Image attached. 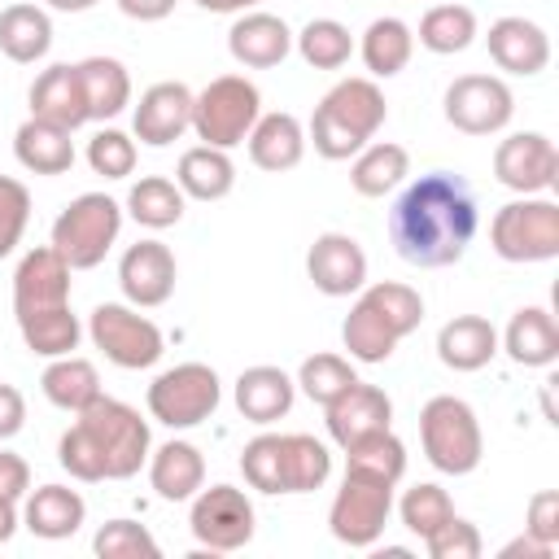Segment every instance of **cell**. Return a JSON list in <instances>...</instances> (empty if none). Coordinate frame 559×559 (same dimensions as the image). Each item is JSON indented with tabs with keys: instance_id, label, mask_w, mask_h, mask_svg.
<instances>
[{
	"instance_id": "d6a6232c",
	"label": "cell",
	"mask_w": 559,
	"mask_h": 559,
	"mask_svg": "<svg viewBox=\"0 0 559 559\" xmlns=\"http://www.w3.org/2000/svg\"><path fill=\"white\" fill-rule=\"evenodd\" d=\"M175 183L183 188V197L192 201H223L236 188V162L227 157V148L214 144H197L179 157L175 166Z\"/></svg>"
},
{
	"instance_id": "9a60e30c",
	"label": "cell",
	"mask_w": 559,
	"mask_h": 559,
	"mask_svg": "<svg viewBox=\"0 0 559 559\" xmlns=\"http://www.w3.org/2000/svg\"><path fill=\"white\" fill-rule=\"evenodd\" d=\"M175 280H179V266H175V253L162 245V240H135L127 245V253L118 258V284H122V297L140 310H153V306H166L170 293H175Z\"/></svg>"
},
{
	"instance_id": "603a6c76",
	"label": "cell",
	"mask_w": 559,
	"mask_h": 559,
	"mask_svg": "<svg viewBox=\"0 0 559 559\" xmlns=\"http://www.w3.org/2000/svg\"><path fill=\"white\" fill-rule=\"evenodd\" d=\"M87 520V502L79 489L70 485H39V489H26V511H22V524L44 537V542H61V537H74Z\"/></svg>"
},
{
	"instance_id": "ab89813d",
	"label": "cell",
	"mask_w": 559,
	"mask_h": 559,
	"mask_svg": "<svg viewBox=\"0 0 559 559\" xmlns=\"http://www.w3.org/2000/svg\"><path fill=\"white\" fill-rule=\"evenodd\" d=\"M293 48L301 52L306 66L314 70H341L349 57H354V35L345 22L336 17H310L297 35H293Z\"/></svg>"
},
{
	"instance_id": "836d02e7",
	"label": "cell",
	"mask_w": 559,
	"mask_h": 559,
	"mask_svg": "<svg viewBox=\"0 0 559 559\" xmlns=\"http://www.w3.org/2000/svg\"><path fill=\"white\" fill-rule=\"evenodd\" d=\"M39 389H44V397H48L57 411L79 415L83 406H92V402L100 397V371H96L87 358H79V354H61V358H52V362L44 367Z\"/></svg>"
},
{
	"instance_id": "c3c4849f",
	"label": "cell",
	"mask_w": 559,
	"mask_h": 559,
	"mask_svg": "<svg viewBox=\"0 0 559 559\" xmlns=\"http://www.w3.org/2000/svg\"><path fill=\"white\" fill-rule=\"evenodd\" d=\"M424 546H428L432 559H480V550H485L480 528L472 520H463V515L445 520L432 537H424Z\"/></svg>"
},
{
	"instance_id": "1f68e13d",
	"label": "cell",
	"mask_w": 559,
	"mask_h": 559,
	"mask_svg": "<svg viewBox=\"0 0 559 559\" xmlns=\"http://www.w3.org/2000/svg\"><path fill=\"white\" fill-rule=\"evenodd\" d=\"M79 83L87 100V122H109L131 105V74L118 57H83Z\"/></svg>"
},
{
	"instance_id": "f6af8a7d",
	"label": "cell",
	"mask_w": 559,
	"mask_h": 559,
	"mask_svg": "<svg viewBox=\"0 0 559 559\" xmlns=\"http://www.w3.org/2000/svg\"><path fill=\"white\" fill-rule=\"evenodd\" d=\"M135 157H140L135 140L127 131H118V127H105V131H96L87 140V166L96 175H105V179H127L135 170Z\"/></svg>"
},
{
	"instance_id": "8fae6325",
	"label": "cell",
	"mask_w": 559,
	"mask_h": 559,
	"mask_svg": "<svg viewBox=\"0 0 559 559\" xmlns=\"http://www.w3.org/2000/svg\"><path fill=\"white\" fill-rule=\"evenodd\" d=\"M188 502H192L188 528L210 555H231V550H245L253 542V502L245 498V489H236V485H210L205 489L201 485Z\"/></svg>"
},
{
	"instance_id": "7c38bea8",
	"label": "cell",
	"mask_w": 559,
	"mask_h": 559,
	"mask_svg": "<svg viewBox=\"0 0 559 559\" xmlns=\"http://www.w3.org/2000/svg\"><path fill=\"white\" fill-rule=\"evenodd\" d=\"M393 515V485H380V480H367V476H349L341 480L332 507H328V528L341 546H354V550H367L380 542L384 524Z\"/></svg>"
},
{
	"instance_id": "e0dca14e",
	"label": "cell",
	"mask_w": 559,
	"mask_h": 559,
	"mask_svg": "<svg viewBox=\"0 0 559 559\" xmlns=\"http://www.w3.org/2000/svg\"><path fill=\"white\" fill-rule=\"evenodd\" d=\"M57 306H70V262L52 245H39L22 253L13 271V319L35 310H57Z\"/></svg>"
},
{
	"instance_id": "7a4b0ae2",
	"label": "cell",
	"mask_w": 559,
	"mask_h": 559,
	"mask_svg": "<svg viewBox=\"0 0 559 559\" xmlns=\"http://www.w3.org/2000/svg\"><path fill=\"white\" fill-rule=\"evenodd\" d=\"M153 437H148V419H140L135 406L118 402V397H96L92 406L79 411L74 428L61 432L57 441V463L74 476V480H127L148 463Z\"/></svg>"
},
{
	"instance_id": "816d5d0a",
	"label": "cell",
	"mask_w": 559,
	"mask_h": 559,
	"mask_svg": "<svg viewBox=\"0 0 559 559\" xmlns=\"http://www.w3.org/2000/svg\"><path fill=\"white\" fill-rule=\"evenodd\" d=\"M26 428V397L13 384H0V441L17 437Z\"/></svg>"
},
{
	"instance_id": "5b68a950",
	"label": "cell",
	"mask_w": 559,
	"mask_h": 559,
	"mask_svg": "<svg viewBox=\"0 0 559 559\" xmlns=\"http://www.w3.org/2000/svg\"><path fill=\"white\" fill-rule=\"evenodd\" d=\"M419 441H424L428 463L437 472H445V476H467L485 459L480 419L454 393H437V397L424 402V411H419Z\"/></svg>"
},
{
	"instance_id": "681fc988",
	"label": "cell",
	"mask_w": 559,
	"mask_h": 559,
	"mask_svg": "<svg viewBox=\"0 0 559 559\" xmlns=\"http://www.w3.org/2000/svg\"><path fill=\"white\" fill-rule=\"evenodd\" d=\"M524 533L546 542V546H559V493L555 489H542L528 498V520H524Z\"/></svg>"
},
{
	"instance_id": "4316f807",
	"label": "cell",
	"mask_w": 559,
	"mask_h": 559,
	"mask_svg": "<svg viewBox=\"0 0 559 559\" xmlns=\"http://www.w3.org/2000/svg\"><path fill=\"white\" fill-rule=\"evenodd\" d=\"M148 485L166 502H188L205 485V454L192 441H166L148 450Z\"/></svg>"
},
{
	"instance_id": "5bb4252c",
	"label": "cell",
	"mask_w": 559,
	"mask_h": 559,
	"mask_svg": "<svg viewBox=\"0 0 559 559\" xmlns=\"http://www.w3.org/2000/svg\"><path fill=\"white\" fill-rule=\"evenodd\" d=\"M493 175L520 197H542L559 183V148L542 131H515L493 148Z\"/></svg>"
},
{
	"instance_id": "f35d334b",
	"label": "cell",
	"mask_w": 559,
	"mask_h": 559,
	"mask_svg": "<svg viewBox=\"0 0 559 559\" xmlns=\"http://www.w3.org/2000/svg\"><path fill=\"white\" fill-rule=\"evenodd\" d=\"M17 332L26 341L31 354L39 358H61V354H74L79 349V336H83V323L70 306H57V310H35V314H17Z\"/></svg>"
},
{
	"instance_id": "8d00e7d4",
	"label": "cell",
	"mask_w": 559,
	"mask_h": 559,
	"mask_svg": "<svg viewBox=\"0 0 559 559\" xmlns=\"http://www.w3.org/2000/svg\"><path fill=\"white\" fill-rule=\"evenodd\" d=\"M345 472L349 476L380 480V485H397L402 472H406V445L397 441L393 428L367 432V437H358V441L345 445Z\"/></svg>"
},
{
	"instance_id": "b9f144b4",
	"label": "cell",
	"mask_w": 559,
	"mask_h": 559,
	"mask_svg": "<svg viewBox=\"0 0 559 559\" xmlns=\"http://www.w3.org/2000/svg\"><path fill=\"white\" fill-rule=\"evenodd\" d=\"M354 380H358V371H354L349 358H341V354H310V358L297 367V389H301L314 406L336 402Z\"/></svg>"
},
{
	"instance_id": "52a82bcc",
	"label": "cell",
	"mask_w": 559,
	"mask_h": 559,
	"mask_svg": "<svg viewBox=\"0 0 559 559\" xmlns=\"http://www.w3.org/2000/svg\"><path fill=\"white\" fill-rule=\"evenodd\" d=\"M118 231H122V205L105 192H83L57 214L52 249L70 262V271H92L114 249Z\"/></svg>"
},
{
	"instance_id": "e575fe53",
	"label": "cell",
	"mask_w": 559,
	"mask_h": 559,
	"mask_svg": "<svg viewBox=\"0 0 559 559\" xmlns=\"http://www.w3.org/2000/svg\"><path fill=\"white\" fill-rule=\"evenodd\" d=\"M411 52H415V31H411L402 17H376V22L362 31V39H358V57H362V66L371 70V79H393V74H402L406 61H411Z\"/></svg>"
},
{
	"instance_id": "484cf974",
	"label": "cell",
	"mask_w": 559,
	"mask_h": 559,
	"mask_svg": "<svg viewBox=\"0 0 559 559\" xmlns=\"http://www.w3.org/2000/svg\"><path fill=\"white\" fill-rule=\"evenodd\" d=\"M498 354V328L485 314H454L437 332V358L450 371H480Z\"/></svg>"
},
{
	"instance_id": "db71d44e",
	"label": "cell",
	"mask_w": 559,
	"mask_h": 559,
	"mask_svg": "<svg viewBox=\"0 0 559 559\" xmlns=\"http://www.w3.org/2000/svg\"><path fill=\"white\" fill-rule=\"evenodd\" d=\"M515 555H524V559H550L555 555V546H546V542H537V537H515V542H507L502 546V559H515Z\"/></svg>"
},
{
	"instance_id": "6f0895ef",
	"label": "cell",
	"mask_w": 559,
	"mask_h": 559,
	"mask_svg": "<svg viewBox=\"0 0 559 559\" xmlns=\"http://www.w3.org/2000/svg\"><path fill=\"white\" fill-rule=\"evenodd\" d=\"M48 9H57V13H87L96 0H44Z\"/></svg>"
},
{
	"instance_id": "11a10c76",
	"label": "cell",
	"mask_w": 559,
	"mask_h": 559,
	"mask_svg": "<svg viewBox=\"0 0 559 559\" xmlns=\"http://www.w3.org/2000/svg\"><path fill=\"white\" fill-rule=\"evenodd\" d=\"M205 13H249V9H258L262 0H197Z\"/></svg>"
},
{
	"instance_id": "f907efd6",
	"label": "cell",
	"mask_w": 559,
	"mask_h": 559,
	"mask_svg": "<svg viewBox=\"0 0 559 559\" xmlns=\"http://www.w3.org/2000/svg\"><path fill=\"white\" fill-rule=\"evenodd\" d=\"M26 489H31V467H26V459L13 454V450H0V498L17 502V498H26Z\"/></svg>"
},
{
	"instance_id": "8992f818",
	"label": "cell",
	"mask_w": 559,
	"mask_h": 559,
	"mask_svg": "<svg viewBox=\"0 0 559 559\" xmlns=\"http://www.w3.org/2000/svg\"><path fill=\"white\" fill-rule=\"evenodd\" d=\"M262 118V92L245 74H218L192 92V131L201 144L236 148Z\"/></svg>"
},
{
	"instance_id": "3957f363",
	"label": "cell",
	"mask_w": 559,
	"mask_h": 559,
	"mask_svg": "<svg viewBox=\"0 0 559 559\" xmlns=\"http://www.w3.org/2000/svg\"><path fill=\"white\" fill-rule=\"evenodd\" d=\"M419 323H424V297L411 284L380 280L371 288H358L341 323V341L354 362H384L397 349V341H406Z\"/></svg>"
},
{
	"instance_id": "9f6ffc18",
	"label": "cell",
	"mask_w": 559,
	"mask_h": 559,
	"mask_svg": "<svg viewBox=\"0 0 559 559\" xmlns=\"http://www.w3.org/2000/svg\"><path fill=\"white\" fill-rule=\"evenodd\" d=\"M17 524H22V520H17V502L0 498V546H4V542L17 533Z\"/></svg>"
},
{
	"instance_id": "d4e9b609",
	"label": "cell",
	"mask_w": 559,
	"mask_h": 559,
	"mask_svg": "<svg viewBox=\"0 0 559 559\" xmlns=\"http://www.w3.org/2000/svg\"><path fill=\"white\" fill-rule=\"evenodd\" d=\"M498 349H507V358L515 367H550L559 358V323L546 306H524L511 314Z\"/></svg>"
},
{
	"instance_id": "f1b7e54d",
	"label": "cell",
	"mask_w": 559,
	"mask_h": 559,
	"mask_svg": "<svg viewBox=\"0 0 559 559\" xmlns=\"http://www.w3.org/2000/svg\"><path fill=\"white\" fill-rule=\"evenodd\" d=\"M13 157L17 166H26L31 175H66L74 166V140L66 127L44 122V118H26L13 135Z\"/></svg>"
},
{
	"instance_id": "d590c367",
	"label": "cell",
	"mask_w": 559,
	"mask_h": 559,
	"mask_svg": "<svg viewBox=\"0 0 559 559\" xmlns=\"http://www.w3.org/2000/svg\"><path fill=\"white\" fill-rule=\"evenodd\" d=\"M411 175V153L393 140H380V144H367L354 153V166H349V188L358 197H384L393 192L402 179Z\"/></svg>"
},
{
	"instance_id": "ffe728a7",
	"label": "cell",
	"mask_w": 559,
	"mask_h": 559,
	"mask_svg": "<svg viewBox=\"0 0 559 559\" xmlns=\"http://www.w3.org/2000/svg\"><path fill=\"white\" fill-rule=\"evenodd\" d=\"M323 411H328V437H332L341 450H345L349 441H358V437L380 432V428L393 424V402H389V393L376 389V384H362V380H354V384H349L336 402H328Z\"/></svg>"
},
{
	"instance_id": "4fadbf2b",
	"label": "cell",
	"mask_w": 559,
	"mask_h": 559,
	"mask_svg": "<svg viewBox=\"0 0 559 559\" xmlns=\"http://www.w3.org/2000/svg\"><path fill=\"white\" fill-rule=\"evenodd\" d=\"M441 105L445 122L463 135H498L515 114V96L498 74H459Z\"/></svg>"
},
{
	"instance_id": "2e32d148",
	"label": "cell",
	"mask_w": 559,
	"mask_h": 559,
	"mask_svg": "<svg viewBox=\"0 0 559 559\" xmlns=\"http://www.w3.org/2000/svg\"><path fill=\"white\" fill-rule=\"evenodd\" d=\"M306 275L323 297H354L367 284V253L349 231H323L306 253Z\"/></svg>"
},
{
	"instance_id": "f546056e",
	"label": "cell",
	"mask_w": 559,
	"mask_h": 559,
	"mask_svg": "<svg viewBox=\"0 0 559 559\" xmlns=\"http://www.w3.org/2000/svg\"><path fill=\"white\" fill-rule=\"evenodd\" d=\"M332 476V450L310 432H280V493H314Z\"/></svg>"
},
{
	"instance_id": "83f0119b",
	"label": "cell",
	"mask_w": 559,
	"mask_h": 559,
	"mask_svg": "<svg viewBox=\"0 0 559 559\" xmlns=\"http://www.w3.org/2000/svg\"><path fill=\"white\" fill-rule=\"evenodd\" d=\"M245 140H249V162L271 175L293 170L306 157V127L293 114H262Z\"/></svg>"
},
{
	"instance_id": "6da1fadb",
	"label": "cell",
	"mask_w": 559,
	"mask_h": 559,
	"mask_svg": "<svg viewBox=\"0 0 559 559\" xmlns=\"http://www.w3.org/2000/svg\"><path fill=\"white\" fill-rule=\"evenodd\" d=\"M476 227H480L476 192L454 170L419 175L415 183L402 188V197L389 210V240L397 258L424 271L454 266L476 240Z\"/></svg>"
},
{
	"instance_id": "ee69618b",
	"label": "cell",
	"mask_w": 559,
	"mask_h": 559,
	"mask_svg": "<svg viewBox=\"0 0 559 559\" xmlns=\"http://www.w3.org/2000/svg\"><path fill=\"white\" fill-rule=\"evenodd\" d=\"M92 550L100 559H157L162 555L157 537L144 524H135V520H109V524H100L96 537H92Z\"/></svg>"
},
{
	"instance_id": "74e56055",
	"label": "cell",
	"mask_w": 559,
	"mask_h": 559,
	"mask_svg": "<svg viewBox=\"0 0 559 559\" xmlns=\"http://www.w3.org/2000/svg\"><path fill=\"white\" fill-rule=\"evenodd\" d=\"M183 205H188L183 188H179L175 179H166V175H144V179H135L131 192H127V214H131L140 227H148V231L175 227V223L183 218Z\"/></svg>"
},
{
	"instance_id": "f5cc1de1",
	"label": "cell",
	"mask_w": 559,
	"mask_h": 559,
	"mask_svg": "<svg viewBox=\"0 0 559 559\" xmlns=\"http://www.w3.org/2000/svg\"><path fill=\"white\" fill-rule=\"evenodd\" d=\"M175 4L179 0H118V9L127 17H135V22H162V17L175 13Z\"/></svg>"
},
{
	"instance_id": "ba28073f",
	"label": "cell",
	"mask_w": 559,
	"mask_h": 559,
	"mask_svg": "<svg viewBox=\"0 0 559 559\" xmlns=\"http://www.w3.org/2000/svg\"><path fill=\"white\" fill-rule=\"evenodd\" d=\"M489 245L502 262H550V258H559V205L546 192L507 201L489 223Z\"/></svg>"
},
{
	"instance_id": "ac0fdd59",
	"label": "cell",
	"mask_w": 559,
	"mask_h": 559,
	"mask_svg": "<svg viewBox=\"0 0 559 559\" xmlns=\"http://www.w3.org/2000/svg\"><path fill=\"white\" fill-rule=\"evenodd\" d=\"M188 127H192V92H188V83L166 79V83H153V87L140 92V105L131 114L135 140H144L153 148H166Z\"/></svg>"
},
{
	"instance_id": "9c48e42d",
	"label": "cell",
	"mask_w": 559,
	"mask_h": 559,
	"mask_svg": "<svg viewBox=\"0 0 559 559\" xmlns=\"http://www.w3.org/2000/svg\"><path fill=\"white\" fill-rule=\"evenodd\" d=\"M87 336L122 371H144L166 354L162 328L148 314H140V306H122V301H100L87 319Z\"/></svg>"
},
{
	"instance_id": "7bdbcfd3",
	"label": "cell",
	"mask_w": 559,
	"mask_h": 559,
	"mask_svg": "<svg viewBox=\"0 0 559 559\" xmlns=\"http://www.w3.org/2000/svg\"><path fill=\"white\" fill-rule=\"evenodd\" d=\"M397 515H402V524L424 542V537H432L445 520H454V502H450V493H445L441 485L419 480V485H411V489L402 493Z\"/></svg>"
},
{
	"instance_id": "4dcf8cb0",
	"label": "cell",
	"mask_w": 559,
	"mask_h": 559,
	"mask_svg": "<svg viewBox=\"0 0 559 559\" xmlns=\"http://www.w3.org/2000/svg\"><path fill=\"white\" fill-rule=\"evenodd\" d=\"M52 48V17L39 4H4L0 9V52L17 66H35L44 61Z\"/></svg>"
},
{
	"instance_id": "7dc6e473",
	"label": "cell",
	"mask_w": 559,
	"mask_h": 559,
	"mask_svg": "<svg viewBox=\"0 0 559 559\" xmlns=\"http://www.w3.org/2000/svg\"><path fill=\"white\" fill-rule=\"evenodd\" d=\"M26 223H31V192H26V183L0 175V258H9L22 245Z\"/></svg>"
},
{
	"instance_id": "44dd1931",
	"label": "cell",
	"mask_w": 559,
	"mask_h": 559,
	"mask_svg": "<svg viewBox=\"0 0 559 559\" xmlns=\"http://www.w3.org/2000/svg\"><path fill=\"white\" fill-rule=\"evenodd\" d=\"M485 44H489L493 66L507 70V74H524V79H528V74H542L546 61H550V39H546V31H542L537 22H528V17H515V13L489 22Z\"/></svg>"
},
{
	"instance_id": "7402d4cb",
	"label": "cell",
	"mask_w": 559,
	"mask_h": 559,
	"mask_svg": "<svg viewBox=\"0 0 559 559\" xmlns=\"http://www.w3.org/2000/svg\"><path fill=\"white\" fill-rule=\"evenodd\" d=\"M293 397H297V380L284 367L258 362V367H245L236 376V411L249 424H275V419H284L293 411Z\"/></svg>"
},
{
	"instance_id": "d6986e66",
	"label": "cell",
	"mask_w": 559,
	"mask_h": 559,
	"mask_svg": "<svg viewBox=\"0 0 559 559\" xmlns=\"http://www.w3.org/2000/svg\"><path fill=\"white\" fill-rule=\"evenodd\" d=\"M227 52H231L240 66H249V70H271V66H280V61L293 52V31H288L284 17L262 13V9H249V13H240V17L231 22V31H227Z\"/></svg>"
},
{
	"instance_id": "30bf717a",
	"label": "cell",
	"mask_w": 559,
	"mask_h": 559,
	"mask_svg": "<svg viewBox=\"0 0 559 559\" xmlns=\"http://www.w3.org/2000/svg\"><path fill=\"white\" fill-rule=\"evenodd\" d=\"M218 402H223V384L218 371L205 362L166 367L148 384V415L166 428H197L218 411Z\"/></svg>"
},
{
	"instance_id": "cb8c5ba5",
	"label": "cell",
	"mask_w": 559,
	"mask_h": 559,
	"mask_svg": "<svg viewBox=\"0 0 559 559\" xmlns=\"http://www.w3.org/2000/svg\"><path fill=\"white\" fill-rule=\"evenodd\" d=\"M31 118L57 122L66 131L87 122V100H83V83H79V66H48L35 83H31Z\"/></svg>"
},
{
	"instance_id": "277c9868",
	"label": "cell",
	"mask_w": 559,
	"mask_h": 559,
	"mask_svg": "<svg viewBox=\"0 0 559 559\" xmlns=\"http://www.w3.org/2000/svg\"><path fill=\"white\" fill-rule=\"evenodd\" d=\"M384 118H389V105H384V92L376 87V79H341L336 87L323 92V100L310 118L306 144H314V153L328 162H345L376 140Z\"/></svg>"
},
{
	"instance_id": "60d3db41",
	"label": "cell",
	"mask_w": 559,
	"mask_h": 559,
	"mask_svg": "<svg viewBox=\"0 0 559 559\" xmlns=\"http://www.w3.org/2000/svg\"><path fill=\"white\" fill-rule=\"evenodd\" d=\"M472 39H476V13L467 4H432L419 17V44L437 57H454L472 48Z\"/></svg>"
},
{
	"instance_id": "bcb514c9",
	"label": "cell",
	"mask_w": 559,
	"mask_h": 559,
	"mask_svg": "<svg viewBox=\"0 0 559 559\" xmlns=\"http://www.w3.org/2000/svg\"><path fill=\"white\" fill-rule=\"evenodd\" d=\"M240 472L249 489L258 493H280V432H258L240 450Z\"/></svg>"
}]
</instances>
